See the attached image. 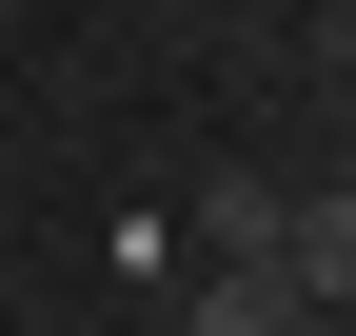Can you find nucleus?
<instances>
[{
  "label": "nucleus",
  "mask_w": 356,
  "mask_h": 336,
  "mask_svg": "<svg viewBox=\"0 0 356 336\" xmlns=\"http://www.w3.org/2000/svg\"><path fill=\"white\" fill-rule=\"evenodd\" d=\"M337 40H356V0H337Z\"/></svg>",
  "instance_id": "nucleus-5"
},
{
  "label": "nucleus",
  "mask_w": 356,
  "mask_h": 336,
  "mask_svg": "<svg viewBox=\"0 0 356 336\" xmlns=\"http://www.w3.org/2000/svg\"><path fill=\"white\" fill-rule=\"evenodd\" d=\"M297 336H356V317H297Z\"/></svg>",
  "instance_id": "nucleus-4"
},
{
  "label": "nucleus",
  "mask_w": 356,
  "mask_h": 336,
  "mask_svg": "<svg viewBox=\"0 0 356 336\" xmlns=\"http://www.w3.org/2000/svg\"><path fill=\"white\" fill-rule=\"evenodd\" d=\"M178 336H297V277H257V258H218V277H198V317H178Z\"/></svg>",
  "instance_id": "nucleus-3"
},
{
  "label": "nucleus",
  "mask_w": 356,
  "mask_h": 336,
  "mask_svg": "<svg viewBox=\"0 0 356 336\" xmlns=\"http://www.w3.org/2000/svg\"><path fill=\"white\" fill-rule=\"evenodd\" d=\"M277 218H297V178H198V258H257L277 277Z\"/></svg>",
  "instance_id": "nucleus-2"
},
{
  "label": "nucleus",
  "mask_w": 356,
  "mask_h": 336,
  "mask_svg": "<svg viewBox=\"0 0 356 336\" xmlns=\"http://www.w3.org/2000/svg\"><path fill=\"white\" fill-rule=\"evenodd\" d=\"M317 20H337V0H317Z\"/></svg>",
  "instance_id": "nucleus-6"
},
{
  "label": "nucleus",
  "mask_w": 356,
  "mask_h": 336,
  "mask_svg": "<svg viewBox=\"0 0 356 336\" xmlns=\"http://www.w3.org/2000/svg\"><path fill=\"white\" fill-rule=\"evenodd\" d=\"M337 178H356V158H337Z\"/></svg>",
  "instance_id": "nucleus-7"
},
{
  "label": "nucleus",
  "mask_w": 356,
  "mask_h": 336,
  "mask_svg": "<svg viewBox=\"0 0 356 336\" xmlns=\"http://www.w3.org/2000/svg\"><path fill=\"white\" fill-rule=\"evenodd\" d=\"M277 277H297V317H356V178H317L277 218Z\"/></svg>",
  "instance_id": "nucleus-1"
}]
</instances>
